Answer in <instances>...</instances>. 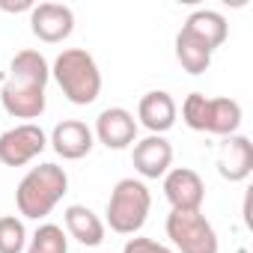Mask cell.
Returning <instances> with one entry per match:
<instances>
[{"label":"cell","mask_w":253,"mask_h":253,"mask_svg":"<svg viewBox=\"0 0 253 253\" xmlns=\"http://www.w3.org/2000/svg\"><path fill=\"white\" fill-rule=\"evenodd\" d=\"M48 78H51V66L39 51L33 48L18 51L9 63V78L0 89L3 110L15 119H39L45 113Z\"/></svg>","instance_id":"cell-1"},{"label":"cell","mask_w":253,"mask_h":253,"mask_svg":"<svg viewBox=\"0 0 253 253\" xmlns=\"http://www.w3.org/2000/svg\"><path fill=\"white\" fill-rule=\"evenodd\" d=\"M66 191H69L66 170L57 164H39L21 179V185L15 191V206H18L21 217L42 220L54 211V206L66 197Z\"/></svg>","instance_id":"cell-2"},{"label":"cell","mask_w":253,"mask_h":253,"mask_svg":"<svg viewBox=\"0 0 253 253\" xmlns=\"http://www.w3.org/2000/svg\"><path fill=\"white\" fill-rule=\"evenodd\" d=\"M54 81L60 84L63 95L72 104H92L101 92V72L98 63L89 51L84 48H66L54 66H51Z\"/></svg>","instance_id":"cell-3"},{"label":"cell","mask_w":253,"mask_h":253,"mask_svg":"<svg viewBox=\"0 0 253 253\" xmlns=\"http://www.w3.org/2000/svg\"><path fill=\"white\" fill-rule=\"evenodd\" d=\"M152 209V194L140 179H119L107 200V223L119 235H134L143 229Z\"/></svg>","instance_id":"cell-4"},{"label":"cell","mask_w":253,"mask_h":253,"mask_svg":"<svg viewBox=\"0 0 253 253\" xmlns=\"http://www.w3.org/2000/svg\"><path fill=\"white\" fill-rule=\"evenodd\" d=\"M167 238L179 253H217V232L203 211H170Z\"/></svg>","instance_id":"cell-5"},{"label":"cell","mask_w":253,"mask_h":253,"mask_svg":"<svg viewBox=\"0 0 253 253\" xmlns=\"http://www.w3.org/2000/svg\"><path fill=\"white\" fill-rule=\"evenodd\" d=\"M48 146V137L39 125L33 122H21L15 128L0 134V164L6 167H24L30 164L36 155H42Z\"/></svg>","instance_id":"cell-6"},{"label":"cell","mask_w":253,"mask_h":253,"mask_svg":"<svg viewBox=\"0 0 253 253\" xmlns=\"http://www.w3.org/2000/svg\"><path fill=\"white\" fill-rule=\"evenodd\" d=\"M164 197L173 206V211H200L206 200V185L197 170L176 167L164 176Z\"/></svg>","instance_id":"cell-7"},{"label":"cell","mask_w":253,"mask_h":253,"mask_svg":"<svg viewBox=\"0 0 253 253\" xmlns=\"http://www.w3.org/2000/svg\"><path fill=\"white\" fill-rule=\"evenodd\" d=\"M92 137H98V143L107 149H128L137 143V119L125 107H107L95 119Z\"/></svg>","instance_id":"cell-8"},{"label":"cell","mask_w":253,"mask_h":253,"mask_svg":"<svg viewBox=\"0 0 253 253\" xmlns=\"http://www.w3.org/2000/svg\"><path fill=\"white\" fill-rule=\"evenodd\" d=\"M30 30L36 39L57 45L72 36L75 30V12L66 3H39L30 9Z\"/></svg>","instance_id":"cell-9"},{"label":"cell","mask_w":253,"mask_h":253,"mask_svg":"<svg viewBox=\"0 0 253 253\" xmlns=\"http://www.w3.org/2000/svg\"><path fill=\"white\" fill-rule=\"evenodd\" d=\"M51 146L60 158L66 161H78V158H86L95 146V137H92V128L81 119H63L54 125L51 131Z\"/></svg>","instance_id":"cell-10"},{"label":"cell","mask_w":253,"mask_h":253,"mask_svg":"<svg viewBox=\"0 0 253 253\" xmlns=\"http://www.w3.org/2000/svg\"><path fill=\"white\" fill-rule=\"evenodd\" d=\"M217 173L226 182H244L253 173V143L244 134L223 137L217 149Z\"/></svg>","instance_id":"cell-11"},{"label":"cell","mask_w":253,"mask_h":253,"mask_svg":"<svg viewBox=\"0 0 253 253\" xmlns=\"http://www.w3.org/2000/svg\"><path fill=\"white\" fill-rule=\"evenodd\" d=\"M131 161L143 179H161V176H167V170L173 164V146L161 134H149L134 143Z\"/></svg>","instance_id":"cell-12"},{"label":"cell","mask_w":253,"mask_h":253,"mask_svg":"<svg viewBox=\"0 0 253 253\" xmlns=\"http://www.w3.org/2000/svg\"><path fill=\"white\" fill-rule=\"evenodd\" d=\"M176 116H179V107H176L173 95L164 92V89L146 92V95L140 98V104H137V119H140L143 128H149L152 134L170 131L173 125H176Z\"/></svg>","instance_id":"cell-13"},{"label":"cell","mask_w":253,"mask_h":253,"mask_svg":"<svg viewBox=\"0 0 253 253\" xmlns=\"http://www.w3.org/2000/svg\"><path fill=\"white\" fill-rule=\"evenodd\" d=\"M241 128V104L226 95H214L206 101V122H203V134H217L229 137L238 134Z\"/></svg>","instance_id":"cell-14"},{"label":"cell","mask_w":253,"mask_h":253,"mask_svg":"<svg viewBox=\"0 0 253 253\" xmlns=\"http://www.w3.org/2000/svg\"><path fill=\"white\" fill-rule=\"evenodd\" d=\"M63 223H66V232L75 238V241H81L84 247H98L101 241H104V223H101V217L92 211V209H86V206H69L66 211H63Z\"/></svg>","instance_id":"cell-15"},{"label":"cell","mask_w":253,"mask_h":253,"mask_svg":"<svg viewBox=\"0 0 253 253\" xmlns=\"http://www.w3.org/2000/svg\"><path fill=\"white\" fill-rule=\"evenodd\" d=\"M182 30H188L191 36H197L200 42H206L211 51H217L226 42V36H229L226 18L220 12H214V9H197L194 15H188V21L182 24Z\"/></svg>","instance_id":"cell-16"},{"label":"cell","mask_w":253,"mask_h":253,"mask_svg":"<svg viewBox=\"0 0 253 253\" xmlns=\"http://www.w3.org/2000/svg\"><path fill=\"white\" fill-rule=\"evenodd\" d=\"M211 48L206 42H200L197 36H191L188 30L176 33V60L188 75H203L211 66Z\"/></svg>","instance_id":"cell-17"},{"label":"cell","mask_w":253,"mask_h":253,"mask_svg":"<svg viewBox=\"0 0 253 253\" xmlns=\"http://www.w3.org/2000/svg\"><path fill=\"white\" fill-rule=\"evenodd\" d=\"M24 253H69V238H66L63 226H57V223H42V226L33 232V238H30V244L24 247Z\"/></svg>","instance_id":"cell-18"},{"label":"cell","mask_w":253,"mask_h":253,"mask_svg":"<svg viewBox=\"0 0 253 253\" xmlns=\"http://www.w3.org/2000/svg\"><path fill=\"white\" fill-rule=\"evenodd\" d=\"M27 247V229L24 220L15 214L0 217V253H24Z\"/></svg>","instance_id":"cell-19"},{"label":"cell","mask_w":253,"mask_h":253,"mask_svg":"<svg viewBox=\"0 0 253 253\" xmlns=\"http://www.w3.org/2000/svg\"><path fill=\"white\" fill-rule=\"evenodd\" d=\"M122 253H173L167 244H158L152 238H128L122 247Z\"/></svg>","instance_id":"cell-20"},{"label":"cell","mask_w":253,"mask_h":253,"mask_svg":"<svg viewBox=\"0 0 253 253\" xmlns=\"http://www.w3.org/2000/svg\"><path fill=\"white\" fill-rule=\"evenodd\" d=\"M0 9H6V12H30L33 3L30 0H21V3H6V0H0Z\"/></svg>","instance_id":"cell-21"}]
</instances>
